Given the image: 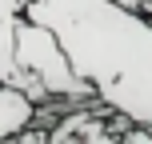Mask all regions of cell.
Segmentation results:
<instances>
[{
  "label": "cell",
  "mask_w": 152,
  "mask_h": 144,
  "mask_svg": "<svg viewBox=\"0 0 152 144\" xmlns=\"http://www.w3.org/2000/svg\"><path fill=\"white\" fill-rule=\"evenodd\" d=\"M28 20L60 36L72 68L108 108L152 128V20L120 0H28Z\"/></svg>",
  "instance_id": "cell-1"
},
{
  "label": "cell",
  "mask_w": 152,
  "mask_h": 144,
  "mask_svg": "<svg viewBox=\"0 0 152 144\" xmlns=\"http://www.w3.org/2000/svg\"><path fill=\"white\" fill-rule=\"evenodd\" d=\"M32 120H36V100L12 84H0V140H16V132H24Z\"/></svg>",
  "instance_id": "cell-4"
},
{
  "label": "cell",
  "mask_w": 152,
  "mask_h": 144,
  "mask_svg": "<svg viewBox=\"0 0 152 144\" xmlns=\"http://www.w3.org/2000/svg\"><path fill=\"white\" fill-rule=\"evenodd\" d=\"M16 60H20V68L36 72L40 80H44V88L52 92V100H68V104L96 100L92 84L72 68L60 36H56L48 24L28 20V16L20 20V28H16Z\"/></svg>",
  "instance_id": "cell-2"
},
{
  "label": "cell",
  "mask_w": 152,
  "mask_h": 144,
  "mask_svg": "<svg viewBox=\"0 0 152 144\" xmlns=\"http://www.w3.org/2000/svg\"><path fill=\"white\" fill-rule=\"evenodd\" d=\"M24 8H28V0H0V84H12V88L28 92L36 104H48L52 92L44 88V80L20 68V60H16V28L24 20Z\"/></svg>",
  "instance_id": "cell-3"
}]
</instances>
